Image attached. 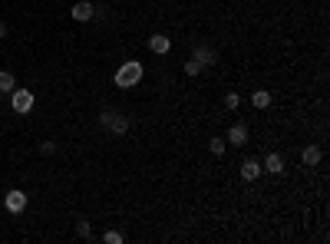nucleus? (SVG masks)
<instances>
[{
    "label": "nucleus",
    "instance_id": "f257e3e1",
    "mask_svg": "<svg viewBox=\"0 0 330 244\" xmlns=\"http://www.w3.org/2000/svg\"><path fill=\"white\" fill-rule=\"evenodd\" d=\"M139 79H142V63H136V60L122 63V66L116 69V86L119 89H132Z\"/></svg>",
    "mask_w": 330,
    "mask_h": 244
},
{
    "label": "nucleus",
    "instance_id": "f03ea898",
    "mask_svg": "<svg viewBox=\"0 0 330 244\" xmlns=\"http://www.w3.org/2000/svg\"><path fill=\"white\" fill-rule=\"evenodd\" d=\"M99 122L106 125V129L112 132V135H125V132H129V116H122V113H116V109H106V113L99 116Z\"/></svg>",
    "mask_w": 330,
    "mask_h": 244
},
{
    "label": "nucleus",
    "instance_id": "7ed1b4c3",
    "mask_svg": "<svg viewBox=\"0 0 330 244\" xmlns=\"http://www.w3.org/2000/svg\"><path fill=\"white\" fill-rule=\"evenodd\" d=\"M10 106H13V113L27 116V113L33 109V93H30V89H13V96H10Z\"/></svg>",
    "mask_w": 330,
    "mask_h": 244
},
{
    "label": "nucleus",
    "instance_id": "20e7f679",
    "mask_svg": "<svg viewBox=\"0 0 330 244\" xmlns=\"http://www.w3.org/2000/svg\"><path fill=\"white\" fill-rule=\"evenodd\" d=\"M4 205H7V211H10V214H20V211L27 208V195L20 192V188H13V192H7Z\"/></svg>",
    "mask_w": 330,
    "mask_h": 244
},
{
    "label": "nucleus",
    "instance_id": "39448f33",
    "mask_svg": "<svg viewBox=\"0 0 330 244\" xmlns=\"http://www.w3.org/2000/svg\"><path fill=\"white\" fill-rule=\"evenodd\" d=\"M96 17V7L89 4V0H80V4H73V20H80V23H86V20Z\"/></svg>",
    "mask_w": 330,
    "mask_h": 244
},
{
    "label": "nucleus",
    "instance_id": "423d86ee",
    "mask_svg": "<svg viewBox=\"0 0 330 244\" xmlns=\"http://www.w3.org/2000/svg\"><path fill=\"white\" fill-rule=\"evenodd\" d=\"M261 162H258V158H244V165H241V178L244 182H255L258 175H261Z\"/></svg>",
    "mask_w": 330,
    "mask_h": 244
},
{
    "label": "nucleus",
    "instance_id": "0eeeda50",
    "mask_svg": "<svg viewBox=\"0 0 330 244\" xmlns=\"http://www.w3.org/2000/svg\"><path fill=\"white\" fill-rule=\"evenodd\" d=\"M261 169H264V172H271V175H281V172H284V158H281L277 152H271V155L261 162Z\"/></svg>",
    "mask_w": 330,
    "mask_h": 244
},
{
    "label": "nucleus",
    "instance_id": "6e6552de",
    "mask_svg": "<svg viewBox=\"0 0 330 244\" xmlns=\"http://www.w3.org/2000/svg\"><path fill=\"white\" fill-rule=\"evenodd\" d=\"M149 50H152V53H159V57H165V53L172 50V43H168V37L156 33V37H149Z\"/></svg>",
    "mask_w": 330,
    "mask_h": 244
},
{
    "label": "nucleus",
    "instance_id": "1a4fd4ad",
    "mask_svg": "<svg viewBox=\"0 0 330 244\" xmlns=\"http://www.w3.org/2000/svg\"><path fill=\"white\" fill-rule=\"evenodd\" d=\"M192 60H198V66L208 69V66H215V50H212V46H198Z\"/></svg>",
    "mask_w": 330,
    "mask_h": 244
},
{
    "label": "nucleus",
    "instance_id": "9d476101",
    "mask_svg": "<svg viewBox=\"0 0 330 244\" xmlns=\"http://www.w3.org/2000/svg\"><path fill=\"white\" fill-rule=\"evenodd\" d=\"M228 142L231 145H248V129H244V125H231L228 129Z\"/></svg>",
    "mask_w": 330,
    "mask_h": 244
},
{
    "label": "nucleus",
    "instance_id": "9b49d317",
    "mask_svg": "<svg viewBox=\"0 0 330 244\" xmlns=\"http://www.w3.org/2000/svg\"><path fill=\"white\" fill-rule=\"evenodd\" d=\"M251 102H255V109H268L271 106V93L268 89H255V93H251Z\"/></svg>",
    "mask_w": 330,
    "mask_h": 244
},
{
    "label": "nucleus",
    "instance_id": "f8f14e48",
    "mask_svg": "<svg viewBox=\"0 0 330 244\" xmlns=\"http://www.w3.org/2000/svg\"><path fill=\"white\" fill-rule=\"evenodd\" d=\"M300 162H304V165H317L320 162V149H317V145H307V149L300 152Z\"/></svg>",
    "mask_w": 330,
    "mask_h": 244
},
{
    "label": "nucleus",
    "instance_id": "ddd939ff",
    "mask_svg": "<svg viewBox=\"0 0 330 244\" xmlns=\"http://www.w3.org/2000/svg\"><path fill=\"white\" fill-rule=\"evenodd\" d=\"M13 89H17V79H13V73H0V93H13Z\"/></svg>",
    "mask_w": 330,
    "mask_h": 244
},
{
    "label": "nucleus",
    "instance_id": "4468645a",
    "mask_svg": "<svg viewBox=\"0 0 330 244\" xmlns=\"http://www.w3.org/2000/svg\"><path fill=\"white\" fill-rule=\"evenodd\" d=\"M208 149H212V155H224V139H212Z\"/></svg>",
    "mask_w": 330,
    "mask_h": 244
},
{
    "label": "nucleus",
    "instance_id": "2eb2a0df",
    "mask_svg": "<svg viewBox=\"0 0 330 244\" xmlns=\"http://www.w3.org/2000/svg\"><path fill=\"white\" fill-rule=\"evenodd\" d=\"M224 106H228V109H238V106H241V96H238V93H228V96H224Z\"/></svg>",
    "mask_w": 330,
    "mask_h": 244
},
{
    "label": "nucleus",
    "instance_id": "dca6fc26",
    "mask_svg": "<svg viewBox=\"0 0 330 244\" xmlns=\"http://www.w3.org/2000/svg\"><path fill=\"white\" fill-rule=\"evenodd\" d=\"M103 241H106V244H122V234H119V231H106V234H103Z\"/></svg>",
    "mask_w": 330,
    "mask_h": 244
},
{
    "label": "nucleus",
    "instance_id": "f3484780",
    "mask_svg": "<svg viewBox=\"0 0 330 244\" xmlns=\"http://www.w3.org/2000/svg\"><path fill=\"white\" fill-rule=\"evenodd\" d=\"M185 73H188V76H198V73H201L198 60H188V63H185Z\"/></svg>",
    "mask_w": 330,
    "mask_h": 244
},
{
    "label": "nucleus",
    "instance_id": "a211bd4d",
    "mask_svg": "<svg viewBox=\"0 0 330 244\" xmlns=\"http://www.w3.org/2000/svg\"><path fill=\"white\" fill-rule=\"evenodd\" d=\"M80 238H93V228H89V221H80Z\"/></svg>",
    "mask_w": 330,
    "mask_h": 244
},
{
    "label": "nucleus",
    "instance_id": "6ab92c4d",
    "mask_svg": "<svg viewBox=\"0 0 330 244\" xmlns=\"http://www.w3.org/2000/svg\"><path fill=\"white\" fill-rule=\"evenodd\" d=\"M53 149H56L53 142H40V155H53Z\"/></svg>",
    "mask_w": 330,
    "mask_h": 244
},
{
    "label": "nucleus",
    "instance_id": "aec40b11",
    "mask_svg": "<svg viewBox=\"0 0 330 244\" xmlns=\"http://www.w3.org/2000/svg\"><path fill=\"white\" fill-rule=\"evenodd\" d=\"M4 37H7V26H4V23H0V40H4Z\"/></svg>",
    "mask_w": 330,
    "mask_h": 244
}]
</instances>
